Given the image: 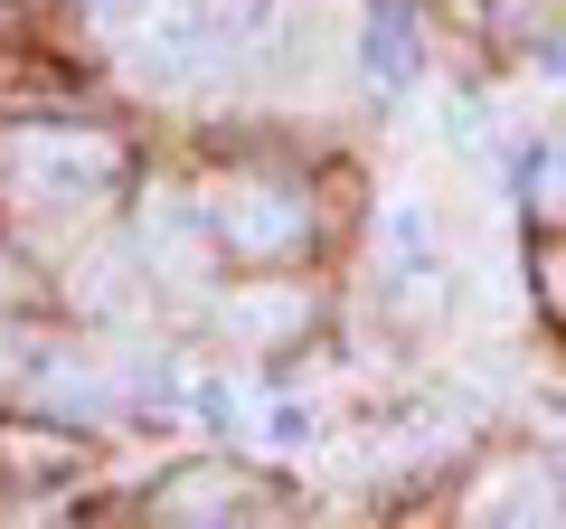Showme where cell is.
<instances>
[{
    "mask_svg": "<svg viewBox=\"0 0 566 529\" xmlns=\"http://www.w3.org/2000/svg\"><path fill=\"white\" fill-rule=\"evenodd\" d=\"M0 189L20 208H95L123 189V152L85 123H20L0 133Z\"/></svg>",
    "mask_w": 566,
    "mask_h": 529,
    "instance_id": "6da1fadb",
    "label": "cell"
},
{
    "mask_svg": "<svg viewBox=\"0 0 566 529\" xmlns=\"http://www.w3.org/2000/svg\"><path fill=\"white\" fill-rule=\"evenodd\" d=\"M208 237L227 246V256H293V246L312 237V208L293 180H264V170H227V180H208Z\"/></svg>",
    "mask_w": 566,
    "mask_h": 529,
    "instance_id": "7a4b0ae2",
    "label": "cell"
},
{
    "mask_svg": "<svg viewBox=\"0 0 566 529\" xmlns=\"http://www.w3.org/2000/svg\"><path fill=\"white\" fill-rule=\"evenodd\" d=\"M151 520H283V491L237 464H180L151 491Z\"/></svg>",
    "mask_w": 566,
    "mask_h": 529,
    "instance_id": "3957f363",
    "label": "cell"
},
{
    "mask_svg": "<svg viewBox=\"0 0 566 529\" xmlns=\"http://www.w3.org/2000/svg\"><path fill=\"white\" fill-rule=\"evenodd\" d=\"M406 66H416V39H406V10L387 0L378 20H368V76H378V85H406Z\"/></svg>",
    "mask_w": 566,
    "mask_h": 529,
    "instance_id": "277c9868",
    "label": "cell"
},
{
    "mask_svg": "<svg viewBox=\"0 0 566 529\" xmlns=\"http://www.w3.org/2000/svg\"><path fill=\"white\" fill-rule=\"evenodd\" d=\"M528 199H538V218H547V227H566V123L547 133L538 170H528Z\"/></svg>",
    "mask_w": 566,
    "mask_h": 529,
    "instance_id": "5b68a950",
    "label": "cell"
},
{
    "mask_svg": "<svg viewBox=\"0 0 566 529\" xmlns=\"http://www.w3.org/2000/svg\"><path fill=\"white\" fill-rule=\"evenodd\" d=\"M283 322H293V303H227V331H255V341L283 331Z\"/></svg>",
    "mask_w": 566,
    "mask_h": 529,
    "instance_id": "8992f818",
    "label": "cell"
},
{
    "mask_svg": "<svg viewBox=\"0 0 566 529\" xmlns=\"http://www.w3.org/2000/svg\"><path fill=\"white\" fill-rule=\"evenodd\" d=\"M538 284H547V303L566 312V246H547V256H538Z\"/></svg>",
    "mask_w": 566,
    "mask_h": 529,
    "instance_id": "52a82bcc",
    "label": "cell"
},
{
    "mask_svg": "<svg viewBox=\"0 0 566 529\" xmlns=\"http://www.w3.org/2000/svg\"><path fill=\"white\" fill-rule=\"evenodd\" d=\"M10 293H20V264H10V256H0V303H10Z\"/></svg>",
    "mask_w": 566,
    "mask_h": 529,
    "instance_id": "ba28073f",
    "label": "cell"
},
{
    "mask_svg": "<svg viewBox=\"0 0 566 529\" xmlns=\"http://www.w3.org/2000/svg\"><path fill=\"white\" fill-rule=\"evenodd\" d=\"M95 10H104V20H133V10H142V0H95Z\"/></svg>",
    "mask_w": 566,
    "mask_h": 529,
    "instance_id": "9c48e42d",
    "label": "cell"
}]
</instances>
